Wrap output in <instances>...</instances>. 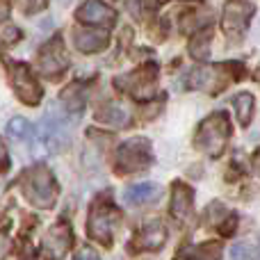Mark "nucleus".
Wrapping results in <instances>:
<instances>
[{
	"label": "nucleus",
	"instance_id": "nucleus-11",
	"mask_svg": "<svg viewBox=\"0 0 260 260\" xmlns=\"http://www.w3.org/2000/svg\"><path fill=\"white\" fill-rule=\"evenodd\" d=\"M39 137L48 151H59L64 148V144H69V128L62 119H57V114L50 112V117L46 114L44 123H41Z\"/></svg>",
	"mask_w": 260,
	"mask_h": 260
},
{
	"label": "nucleus",
	"instance_id": "nucleus-22",
	"mask_svg": "<svg viewBox=\"0 0 260 260\" xmlns=\"http://www.w3.org/2000/svg\"><path fill=\"white\" fill-rule=\"evenodd\" d=\"M30 130L32 126L27 123V119H23V117H14L12 121L7 123V135L12 139H23V137H27L30 135Z\"/></svg>",
	"mask_w": 260,
	"mask_h": 260
},
{
	"label": "nucleus",
	"instance_id": "nucleus-20",
	"mask_svg": "<svg viewBox=\"0 0 260 260\" xmlns=\"http://www.w3.org/2000/svg\"><path fill=\"white\" fill-rule=\"evenodd\" d=\"M233 108H235V114H238V121L242 126H249L251 123V117H253V108H256V101H253L251 94L242 91L233 99Z\"/></svg>",
	"mask_w": 260,
	"mask_h": 260
},
{
	"label": "nucleus",
	"instance_id": "nucleus-26",
	"mask_svg": "<svg viewBox=\"0 0 260 260\" xmlns=\"http://www.w3.org/2000/svg\"><path fill=\"white\" fill-rule=\"evenodd\" d=\"M9 12H12V0H0V23L7 21Z\"/></svg>",
	"mask_w": 260,
	"mask_h": 260
},
{
	"label": "nucleus",
	"instance_id": "nucleus-29",
	"mask_svg": "<svg viewBox=\"0 0 260 260\" xmlns=\"http://www.w3.org/2000/svg\"><path fill=\"white\" fill-rule=\"evenodd\" d=\"M256 78H258V82H260V69H258V71H256Z\"/></svg>",
	"mask_w": 260,
	"mask_h": 260
},
{
	"label": "nucleus",
	"instance_id": "nucleus-18",
	"mask_svg": "<svg viewBox=\"0 0 260 260\" xmlns=\"http://www.w3.org/2000/svg\"><path fill=\"white\" fill-rule=\"evenodd\" d=\"M96 119H99V121H103V123H110V126H114V128L130 126V114L121 108V105H117V103L103 105V108L96 112Z\"/></svg>",
	"mask_w": 260,
	"mask_h": 260
},
{
	"label": "nucleus",
	"instance_id": "nucleus-13",
	"mask_svg": "<svg viewBox=\"0 0 260 260\" xmlns=\"http://www.w3.org/2000/svg\"><path fill=\"white\" fill-rule=\"evenodd\" d=\"M73 44L80 53H101L103 48H108L110 44V37L108 32L103 30H96V27H78L73 30Z\"/></svg>",
	"mask_w": 260,
	"mask_h": 260
},
{
	"label": "nucleus",
	"instance_id": "nucleus-16",
	"mask_svg": "<svg viewBox=\"0 0 260 260\" xmlns=\"http://www.w3.org/2000/svg\"><path fill=\"white\" fill-rule=\"evenodd\" d=\"M162 194L160 185L155 183H139V185H133V187L126 189V194H123V199H126V203L130 206H142V203H153L157 201Z\"/></svg>",
	"mask_w": 260,
	"mask_h": 260
},
{
	"label": "nucleus",
	"instance_id": "nucleus-21",
	"mask_svg": "<svg viewBox=\"0 0 260 260\" xmlns=\"http://www.w3.org/2000/svg\"><path fill=\"white\" fill-rule=\"evenodd\" d=\"M178 256H192V258H219L221 256V244L217 242H203L199 247L189 249V251H180Z\"/></svg>",
	"mask_w": 260,
	"mask_h": 260
},
{
	"label": "nucleus",
	"instance_id": "nucleus-24",
	"mask_svg": "<svg viewBox=\"0 0 260 260\" xmlns=\"http://www.w3.org/2000/svg\"><path fill=\"white\" fill-rule=\"evenodd\" d=\"M48 7V0H25V14H37Z\"/></svg>",
	"mask_w": 260,
	"mask_h": 260
},
{
	"label": "nucleus",
	"instance_id": "nucleus-5",
	"mask_svg": "<svg viewBox=\"0 0 260 260\" xmlns=\"http://www.w3.org/2000/svg\"><path fill=\"white\" fill-rule=\"evenodd\" d=\"M119 221H121V210L112 201H108V199H99L89 210L87 233L96 242L105 244V247H112V238Z\"/></svg>",
	"mask_w": 260,
	"mask_h": 260
},
{
	"label": "nucleus",
	"instance_id": "nucleus-7",
	"mask_svg": "<svg viewBox=\"0 0 260 260\" xmlns=\"http://www.w3.org/2000/svg\"><path fill=\"white\" fill-rule=\"evenodd\" d=\"M9 82L12 89L16 94V99H21V103L25 105H39L44 99V89L37 82V78L32 76L30 67L23 62H12L9 64Z\"/></svg>",
	"mask_w": 260,
	"mask_h": 260
},
{
	"label": "nucleus",
	"instance_id": "nucleus-3",
	"mask_svg": "<svg viewBox=\"0 0 260 260\" xmlns=\"http://www.w3.org/2000/svg\"><path fill=\"white\" fill-rule=\"evenodd\" d=\"M240 76H242V64L235 62L215 64V67H199L187 76V87L189 89L206 91V94H219L233 80H238Z\"/></svg>",
	"mask_w": 260,
	"mask_h": 260
},
{
	"label": "nucleus",
	"instance_id": "nucleus-9",
	"mask_svg": "<svg viewBox=\"0 0 260 260\" xmlns=\"http://www.w3.org/2000/svg\"><path fill=\"white\" fill-rule=\"evenodd\" d=\"M69 69V55L64 50L62 37H53L39 53V71L48 78H59Z\"/></svg>",
	"mask_w": 260,
	"mask_h": 260
},
{
	"label": "nucleus",
	"instance_id": "nucleus-27",
	"mask_svg": "<svg viewBox=\"0 0 260 260\" xmlns=\"http://www.w3.org/2000/svg\"><path fill=\"white\" fill-rule=\"evenodd\" d=\"M76 258L78 260H82V258H99V253H96L94 249H80V251L76 253Z\"/></svg>",
	"mask_w": 260,
	"mask_h": 260
},
{
	"label": "nucleus",
	"instance_id": "nucleus-2",
	"mask_svg": "<svg viewBox=\"0 0 260 260\" xmlns=\"http://www.w3.org/2000/svg\"><path fill=\"white\" fill-rule=\"evenodd\" d=\"M233 135V126L226 112H215L206 117L197 128L194 146L210 157H219L229 146V139Z\"/></svg>",
	"mask_w": 260,
	"mask_h": 260
},
{
	"label": "nucleus",
	"instance_id": "nucleus-19",
	"mask_svg": "<svg viewBox=\"0 0 260 260\" xmlns=\"http://www.w3.org/2000/svg\"><path fill=\"white\" fill-rule=\"evenodd\" d=\"M210 41H212V27H203L189 41V55L199 62H208L210 57Z\"/></svg>",
	"mask_w": 260,
	"mask_h": 260
},
{
	"label": "nucleus",
	"instance_id": "nucleus-23",
	"mask_svg": "<svg viewBox=\"0 0 260 260\" xmlns=\"http://www.w3.org/2000/svg\"><path fill=\"white\" fill-rule=\"evenodd\" d=\"M231 256L233 258H253V256H258V251H253L247 242H242V244H235V247L231 249Z\"/></svg>",
	"mask_w": 260,
	"mask_h": 260
},
{
	"label": "nucleus",
	"instance_id": "nucleus-15",
	"mask_svg": "<svg viewBox=\"0 0 260 260\" xmlns=\"http://www.w3.org/2000/svg\"><path fill=\"white\" fill-rule=\"evenodd\" d=\"M71 242H73V231L67 221L55 224L46 235V247L53 251V256H64L71 249Z\"/></svg>",
	"mask_w": 260,
	"mask_h": 260
},
{
	"label": "nucleus",
	"instance_id": "nucleus-4",
	"mask_svg": "<svg viewBox=\"0 0 260 260\" xmlns=\"http://www.w3.org/2000/svg\"><path fill=\"white\" fill-rule=\"evenodd\" d=\"M121 94L133 96L135 101H151L157 94V64L146 62L142 67L133 69L130 73H123L114 80Z\"/></svg>",
	"mask_w": 260,
	"mask_h": 260
},
{
	"label": "nucleus",
	"instance_id": "nucleus-12",
	"mask_svg": "<svg viewBox=\"0 0 260 260\" xmlns=\"http://www.w3.org/2000/svg\"><path fill=\"white\" fill-rule=\"evenodd\" d=\"M167 242V229L162 221H148L146 226H142L137 235L133 240L135 251H157Z\"/></svg>",
	"mask_w": 260,
	"mask_h": 260
},
{
	"label": "nucleus",
	"instance_id": "nucleus-14",
	"mask_svg": "<svg viewBox=\"0 0 260 260\" xmlns=\"http://www.w3.org/2000/svg\"><path fill=\"white\" fill-rule=\"evenodd\" d=\"M194 210V192L189 185L185 183H174V192H171V215L178 221H187Z\"/></svg>",
	"mask_w": 260,
	"mask_h": 260
},
{
	"label": "nucleus",
	"instance_id": "nucleus-1",
	"mask_svg": "<svg viewBox=\"0 0 260 260\" xmlns=\"http://www.w3.org/2000/svg\"><path fill=\"white\" fill-rule=\"evenodd\" d=\"M18 187H21L23 197L35 208H50L57 201V194H59L53 171L44 165L30 167V169L23 171L21 178H18Z\"/></svg>",
	"mask_w": 260,
	"mask_h": 260
},
{
	"label": "nucleus",
	"instance_id": "nucleus-10",
	"mask_svg": "<svg viewBox=\"0 0 260 260\" xmlns=\"http://www.w3.org/2000/svg\"><path fill=\"white\" fill-rule=\"evenodd\" d=\"M117 9L110 7L103 0H85V3L78 7L76 18L80 23L87 25H101V27H112L117 23Z\"/></svg>",
	"mask_w": 260,
	"mask_h": 260
},
{
	"label": "nucleus",
	"instance_id": "nucleus-25",
	"mask_svg": "<svg viewBox=\"0 0 260 260\" xmlns=\"http://www.w3.org/2000/svg\"><path fill=\"white\" fill-rule=\"evenodd\" d=\"M7 169H9V155H7V148H5L3 139H0V174Z\"/></svg>",
	"mask_w": 260,
	"mask_h": 260
},
{
	"label": "nucleus",
	"instance_id": "nucleus-28",
	"mask_svg": "<svg viewBox=\"0 0 260 260\" xmlns=\"http://www.w3.org/2000/svg\"><path fill=\"white\" fill-rule=\"evenodd\" d=\"M253 167H256V169L260 171V148L256 151V155H253Z\"/></svg>",
	"mask_w": 260,
	"mask_h": 260
},
{
	"label": "nucleus",
	"instance_id": "nucleus-6",
	"mask_svg": "<svg viewBox=\"0 0 260 260\" xmlns=\"http://www.w3.org/2000/svg\"><path fill=\"white\" fill-rule=\"evenodd\" d=\"M151 162H153L151 142L144 137H135V139L123 142L117 148L114 169H117V174H137V171L148 169Z\"/></svg>",
	"mask_w": 260,
	"mask_h": 260
},
{
	"label": "nucleus",
	"instance_id": "nucleus-8",
	"mask_svg": "<svg viewBox=\"0 0 260 260\" xmlns=\"http://www.w3.org/2000/svg\"><path fill=\"white\" fill-rule=\"evenodd\" d=\"M256 14L249 0H226L224 14H221V27L229 37H240L249 27V21Z\"/></svg>",
	"mask_w": 260,
	"mask_h": 260
},
{
	"label": "nucleus",
	"instance_id": "nucleus-17",
	"mask_svg": "<svg viewBox=\"0 0 260 260\" xmlns=\"http://www.w3.org/2000/svg\"><path fill=\"white\" fill-rule=\"evenodd\" d=\"M85 85L82 82H71L67 89L62 91V105L67 108V112L80 114L85 110Z\"/></svg>",
	"mask_w": 260,
	"mask_h": 260
}]
</instances>
